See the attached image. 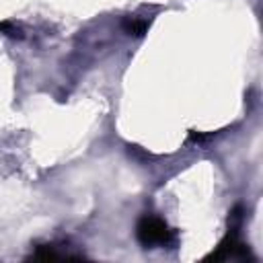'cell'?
I'll return each mask as SVG.
<instances>
[{"instance_id":"cell-1","label":"cell","mask_w":263,"mask_h":263,"mask_svg":"<svg viewBox=\"0 0 263 263\" xmlns=\"http://www.w3.org/2000/svg\"><path fill=\"white\" fill-rule=\"evenodd\" d=\"M136 236H138L140 245H144L146 249L154 247V245H171L175 240V232L166 226L164 220H160L156 216H144L138 222Z\"/></svg>"},{"instance_id":"cell-2","label":"cell","mask_w":263,"mask_h":263,"mask_svg":"<svg viewBox=\"0 0 263 263\" xmlns=\"http://www.w3.org/2000/svg\"><path fill=\"white\" fill-rule=\"evenodd\" d=\"M148 21H142V18H136V16H129V18H125L123 23H121V27H123V31L127 33V35H134V37H142L146 31H148Z\"/></svg>"},{"instance_id":"cell-3","label":"cell","mask_w":263,"mask_h":263,"mask_svg":"<svg viewBox=\"0 0 263 263\" xmlns=\"http://www.w3.org/2000/svg\"><path fill=\"white\" fill-rule=\"evenodd\" d=\"M0 33H4V35H8V37H16V39L23 37V31H21L18 27H14L12 23H8V21L0 23Z\"/></svg>"},{"instance_id":"cell-4","label":"cell","mask_w":263,"mask_h":263,"mask_svg":"<svg viewBox=\"0 0 263 263\" xmlns=\"http://www.w3.org/2000/svg\"><path fill=\"white\" fill-rule=\"evenodd\" d=\"M35 259H58L60 255L51 249V247H37V251L33 253Z\"/></svg>"}]
</instances>
